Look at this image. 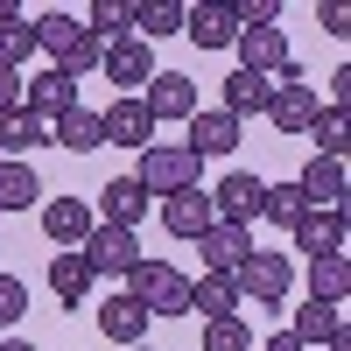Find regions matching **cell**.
I'll use <instances>...</instances> for the list:
<instances>
[{
    "instance_id": "cell-1",
    "label": "cell",
    "mask_w": 351,
    "mask_h": 351,
    "mask_svg": "<svg viewBox=\"0 0 351 351\" xmlns=\"http://www.w3.org/2000/svg\"><path fill=\"white\" fill-rule=\"evenodd\" d=\"M197 176H204V162L183 148V141H148V148H141L134 183L148 190V197H183V190H197Z\"/></svg>"
},
{
    "instance_id": "cell-5",
    "label": "cell",
    "mask_w": 351,
    "mask_h": 351,
    "mask_svg": "<svg viewBox=\"0 0 351 351\" xmlns=\"http://www.w3.org/2000/svg\"><path fill=\"white\" fill-rule=\"evenodd\" d=\"M99 71H106V84H120V99H141L148 77H155V49L141 43V36H120V43H106Z\"/></svg>"
},
{
    "instance_id": "cell-6",
    "label": "cell",
    "mask_w": 351,
    "mask_h": 351,
    "mask_svg": "<svg viewBox=\"0 0 351 351\" xmlns=\"http://www.w3.org/2000/svg\"><path fill=\"white\" fill-rule=\"evenodd\" d=\"M77 253H84V267H92V274H120V281L148 260V253H141V239H134V232H120V225H92V239H84Z\"/></svg>"
},
{
    "instance_id": "cell-44",
    "label": "cell",
    "mask_w": 351,
    "mask_h": 351,
    "mask_svg": "<svg viewBox=\"0 0 351 351\" xmlns=\"http://www.w3.org/2000/svg\"><path fill=\"white\" fill-rule=\"evenodd\" d=\"M0 351H36V344H21V337H0Z\"/></svg>"
},
{
    "instance_id": "cell-35",
    "label": "cell",
    "mask_w": 351,
    "mask_h": 351,
    "mask_svg": "<svg viewBox=\"0 0 351 351\" xmlns=\"http://www.w3.org/2000/svg\"><path fill=\"white\" fill-rule=\"evenodd\" d=\"M309 141H316V155H324V162H344V148H351V141H344V112H316V127H309Z\"/></svg>"
},
{
    "instance_id": "cell-39",
    "label": "cell",
    "mask_w": 351,
    "mask_h": 351,
    "mask_svg": "<svg viewBox=\"0 0 351 351\" xmlns=\"http://www.w3.org/2000/svg\"><path fill=\"white\" fill-rule=\"evenodd\" d=\"M316 21H324V36H351V14L337 8V0H324V8H316Z\"/></svg>"
},
{
    "instance_id": "cell-16",
    "label": "cell",
    "mask_w": 351,
    "mask_h": 351,
    "mask_svg": "<svg viewBox=\"0 0 351 351\" xmlns=\"http://www.w3.org/2000/svg\"><path fill=\"white\" fill-rule=\"evenodd\" d=\"M148 324H155V316L141 309V302L127 295V288H120V295H106V302H99V337H112V344H127V351H134L141 337H148Z\"/></svg>"
},
{
    "instance_id": "cell-11",
    "label": "cell",
    "mask_w": 351,
    "mask_h": 351,
    "mask_svg": "<svg viewBox=\"0 0 351 351\" xmlns=\"http://www.w3.org/2000/svg\"><path fill=\"white\" fill-rule=\"evenodd\" d=\"M21 106H28V112H36V120H43V127H49V120H64V112L77 106V77L49 64L43 77H28V84H21Z\"/></svg>"
},
{
    "instance_id": "cell-31",
    "label": "cell",
    "mask_w": 351,
    "mask_h": 351,
    "mask_svg": "<svg viewBox=\"0 0 351 351\" xmlns=\"http://www.w3.org/2000/svg\"><path fill=\"white\" fill-rule=\"evenodd\" d=\"M134 36H141V43L183 36V8H176V0H141V8H134Z\"/></svg>"
},
{
    "instance_id": "cell-22",
    "label": "cell",
    "mask_w": 351,
    "mask_h": 351,
    "mask_svg": "<svg viewBox=\"0 0 351 351\" xmlns=\"http://www.w3.org/2000/svg\"><path fill=\"white\" fill-rule=\"evenodd\" d=\"M197 246H204V260H211V274H239V260L253 253V225H211Z\"/></svg>"
},
{
    "instance_id": "cell-20",
    "label": "cell",
    "mask_w": 351,
    "mask_h": 351,
    "mask_svg": "<svg viewBox=\"0 0 351 351\" xmlns=\"http://www.w3.org/2000/svg\"><path fill=\"white\" fill-rule=\"evenodd\" d=\"M92 288H99V274L84 267V253H49V295L64 302V309L92 302Z\"/></svg>"
},
{
    "instance_id": "cell-18",
    "label": "cell",
    "mask_w": 351,
    "mask_h": 351,
    "mask_svg": "<svg viewBox=\"0 0 351 351\" xmlns=\"http://www.w3.org/2000/svg\"><path fill=\"white\" fill-rule=\"evenodd\" d=\"M288 232H295V253H309V260L344 253V211H302Z\"/></svg>"
},
{
    "instance_id": "cell-3",
    "label": "cell",
    "mask_w": 351,
    "mask_h": 351,
    "mask_svg": "<svg viewBox=\"0 0 351 351\" xmlns=\"http://www.w3.org/2000/svg\"><path fill=\"white\" fill-rule=\"evenodd\" d=\"M316 112H324V92L316 84H302V71H295V56L274 71V99H267V120L281 127V134H309L316 127Z\"/></svg>"
},
{
    "instance_id": "cell-41",
    "label": "cell",
    "mask_w": 351,
    "mask_h": 351,
    "mask_svg": "<svg viewBox=\"0 0 351 351\" xmlns=\"http://www.w3.org/2000/svg\"><path fill=\"white\" fill-rule=\"evenodd\" d=\"M344 99H351V71H330V112H344Z\"/></svg>"
},
{
    "instance_id": "cell-2",
    "label": "cell",
    "mask_w": 351,
    "mask_h": 351,
    "mask_svg": "<svg viewBox=\"0 0 351 351\" xmlns=\"http://www.w3.org/2000/svg\"><path fill=\"white\" fill-rule=\"evenodd\" d=\"M127 295L148 316H190V274L169 267V260H141V267L127 274Z\"/></svg>"
},
{
    "instance_id": "cell-8",
    "label": "cell",
    "mask_w": 351,
    "mask_h": 351,
    "mask_svg": "<svg viewBox=\"0 0 351 351\" xmlns=\"http://www.w3.org/2000/svg\"><path fill=\"white\" fill-rule=\"evenodd\" d=\"M148 211H155V197L141 190L134 176H112V183L99 190V204H92V218H99V225H120V232H134Z\"/></svg>"
},
{
    "instance_id": "cell-32",
    "label": "cell",
    "mask_w": 351,
    "mask_h": 351,
    "mask_svg": "<svg viewBox=\"0 0 351 351\" xmlns=\"http://www.w3.org/2000/svg\"><path fill=\"white\" fill-rule=\"evenodd\" d=\"M302 211H309V204H302L295 183H267V190H260V218H267V225H295Z\"/></svg>"
},
{
    "instance_id": "cell-17",
    "label": "cell",
    "mask_w": 351,
    "mask_h": 351,
    "mask_svg": "<svg viewBox=\"0 0 351 351\" xmlns=\"http://www.w3.org/2000/svg\"><path fill=\"white\" fill-rule=\"evenodd\" d=\"M239 71H253V77H274L281 64H288V36L281 28H239Z\"/></svg>"
},
{
    "instance_id": "cell-29",
    "label": "cell",
    "mask_w": 351,
    "mask_h": 351,
    "mask_svg": "<svg viewBox=\"0 0 351 351\" xmlns=\"http://www.w3.org/2000/svg\"><path fill=\"white\" fill-rule=\"evenodd\" d=\"M84 36H92L99 49L134 36V0H92V14H84Z\"/></svg>"
},
{
    "instance_id": "cell-26",
    "label": "cell",
    "mask_w": 351,
    "mask_h": 351,
    "mask_svg": "<svg viewBox=\"0 0 351 351\" xmlns=\"http://www.w3.org/2000/svg\"><path fill=\"white\" fill-rule=\"evenodd\" d=\"M43 204V176L28 162H0V218L8 211H36Z\"/></svg>"
},
{
    "instance_id": "cell-19",
    "label": "cell",
    "mask_w": 351,
    "mask_h": 351,
    "mask_svg": "<svg viewBox=\"0 0 351 351\" xmlns=\"http://www.w3.org/2000/svg\"><path fill=\"white\" fill-rule=\"evenodd\" d=\"M162 225L176 239H204L218 218H211V190H183V197H162Z\"/></svg>"
},
{
    "instance_id": "cell-40",
    "label": "cell",
    "mask_w": 351,
    "mask_h": 351,
    "mask_svg": "<svg viewBox=\"0 0 351 351\" xmlns=\"http://www.w3.org/2000/svg\"><path fill=\"white\" fill-rule=\"evenodd\" d=\"M21 106V71H0V112Z\"/></svg>"
},
{
    "instance_id": "cell-24",
    "label": "cell",
    "mask_w": 351,
    "mask_h": 351,
    "mask_svg": "<svg viewBox=\"0 0 351 351\" xmlns=\"http://www.w3.org/2000/svg\"><path fill=\"white\" fill-rule=\"evenodd\" d=\"M190 309L204 316V324L239 316V288H232V274H211V267H204V281H190Z\"/></svg>"
},
{
    "instance_id": "cell-7",
    "label": "cell",
    "mask_w": 351,
    "mask_h": 351,
    "mask_svg": "<svg viewBox=\"0 0 351 351\" xmlns=\"http://www.w3.org/2000/svg\"><path fill=\"white\" fill-rule=\"evenodd\" d=\"M92 204L84 197H43V239L56 246V253H77L84 239H92Z\"/></svg>"
},
{
    "instance_id": "cell-27",
    "label": "cell",
    "mask_w": 351,
    "mask_h": 351,
    "mask_svg": "<svg viewBox=\"0 0 351 351\" xmlns=\"http://www.w3.org/2000/svg\"><path fill=\"white\" fill-rule=\"evenodd\" d=\"M337 330H344V309H330V302H302V309H295V324H288V337H295L302 351L330 344Z\"/></svg>"
},
{
    "instance_id": "cell-34",
    "label": "cell",
    "mask_w": 351,
    "mask_h": 351,
    "mask_svg": "<svg viewBox=\"0 0 351 351\" xmlns=\"http://www.w3.org/2000/svg\"><path fill=\"white\" fill-rule=\"evenodd\" d=\"M28 56H36V28H28V14L21 21H0V71H21Z\"/></svg>"
},
{
    "instance_id": "cell-21",
    "label": "cell",
    "mask_w": 351,
    "mask_h": 351,
    "mask_svg": "<svg viewBox=\"0 0 351 351\" xmlns=\"http://www.w3.org/2000/svg\"><path fill=\"white\" fill-rule=\"evenodd\" d=\"M274 99V77H253V71H232L225 92H218V112H232V120H253V112H267Z\"/></svg>"
},
{
    "instance_id": "cell-23",
    "label": "cell",
    "mask_w": 351,
    "mask_h": 351,
    "mask_svg": "<svg viewBox=\"0 0 351 351\" xmlns=\"http://www.w3.org/2000/svg\"><path fill=\"white\" fill-rule=\"evenodd\" d=\"M49 141H56V148H71V155H92V148H106L99 112H92V106H71L64 120H49Z\"/></svg>"
},
{
    "instance_id": "cell-14",
    "label": "cell",
    "mask_w": 351,
    "mask_h": 351,
    "mask_svg": "<svg viewBox=\"0 0 351 351\" xmlns=\"http://www.w3.org/2000/svg\"><path fill=\"white\" fill-rule=\"evenodd\" d=\"M183 127H190V141H183V148H190L197 162H204V155H232V148H239V120H232V112H218V106H211V112L197 106Z\"/></svg>"
},
{
    "instance_id": "cell-36",
    "label": "cell",
    "mask_w": 351,
    "mask_h": 351,
    "mask_svg": "<svg viewBox=\"0 0 351 351\" xmlns=\"http://www.w3.org/2000/svg\"><path fill=\"white\" fill-rule=\"evenodd\" d=\"M21 316H28V281L0 274V330H8V324H21Z\"/></svg>"
},
{
    "instance_id": "cell-25",
    "label": "cell",
    "mask_w": 351,
    "mask_h": 351,
    "mask_svg": "<svg viewBox=\"0 0 351 351\" xmlns=\"http://www.w3.org/2000/svg\"><path fill=\"white\" fill-rule=\"evenodd\" d=\"M344 295H351V260H344V253L309 260V302H330V309H344Z\"/></svg>"
},
{
    "instance_id": "cell-43",
    "label": "cell",
    "mask_w": 351,
    "mask_h": 351,
    "mask_svg": "<svg viewBox=\"0 0 351 351\" xmlns=\"http://www.w3.org/2000/svg\"><path fill=\"white\" fill-rule=\"evenodd\" d=\"M0 21H21V8H14V0H0Z\"/></svg>"
},
{
    "instance_id": "cell-42",
    "label": "cell",
    "mask_w": 351,
    "mask_h": 351,
    "mask_svg": "<svg viewBox=\"0 0 351 351\" xmlns=\"http://www.w3.org/2000/svg\"><path fill=\"white\" fill-rule=\"evenodd\" d=\"M267 351H302V344H295V337H288V330H281V337H267Z\"/></svg>"
},
{
    "instance_id": "cell-33",
    "label": "cell",
    "mask_w": 351,
    "mask_h": 351,
    "mask_svg": "<svg viewBox=\"0 0 351 351\" xmlns=\"http://www.w3.org/2000/svg\"><path fill=\"white\" fill-rule=\"evenodd\" d=\"M204 351H260V344L246 316H218V324H204Z\"/></svg>"
},
{
    "instance_id": "cell-9",
    "label": "cell",
    "mask_w": 351,
    "mask_h": 351,
    "mask_svg": "<svg viewBox=\"0 0 351 351\" xmlns=\"http://www.w3.org/2000/svg\"><path fill=\"white\" fill-rule=\"evenodd\" d=\"M141 106H148L155 127H162V120H190V112H197V77H183V71H155L148 92H141Z\"/></svg>"
},
{
    "instance_id": "cell-38",
    "label": "cell",
    "mask_w": 351,
    "mask_h": 351,
    "mask_svg": "<svg viewBox=\"0 0 351 351\" xmlns=\"http://www.w3.org/2000/svg\"><path fill=\"white\" fill-rule=\"evenodd\" d=\"M232 21H239V28H274V21H281V0H239Z\"/></svg>"
},
{
    "instance_id": "cell-12",
    "label": "cell",
    "mask_w": 351,
    "mask_h": 351,
    "mask_svg": "<svg viewBox=\"0 0 351 351\" xmlns=\"http://www.w3.org/2000/svg\"><path fill=\"white\" fill-rule=\"evenodd\" d=\"M260 190H267V183H260V176L232 169L225 183L211 190V218H218V225H253V218H260Z\"/></svg>"
},
{
    "instance_id": "cell-4",
    "label": "cell",
    "mask_w": 351,
    "mask_h": 351,
    "mask_svg": "<svg viewBox=\"0 0 351 351\" xmlns=\"http://www.w3.org/2000/svg\"><path fill=\"white\" fill-rule=\"evenodd\" d=\"M232 288H239V302H267V309H281L288 288H295V260L253 246V253L239 260V274H232Z\"/></svg>"
},
{
    "instance_id": "cell-13",
    "label": "cell",
    "mask_w": 351,
    "mask_h": 351,
    "mask_svg": "<svg viewBox=\"0 0 351 351\" xmlns=\"http://www.w3.org/2000/svg\"><path fill=\"white\" fill-rule=\"evenodd\" d=\"M295 190H302V204H309V211H344V197H351V183H344V162L309 155V162H302V176H295Z\"/></svg>"
},
{
    "instance_id": "cell-37",
    "label": "cell",
    "mask_w": 351,
    "mask_h": 351,
    "mask_svg": "<svg viewBox=\"0 0 351 351\" xmlns=\"http://www.w3.org/2000/svg\"><path fill=\"white\" fill-rule=\"evenodd\" d=\"M99 56H106V49H99L92 36H77V43H71L64 56H56V71H71V77H84V71H99Z\"/></svg>"
},
{
    "instance_id": "cell-30",
    "label": "cell",
    "mask_w": 351,
    "mask_h": 351,
    "mask_svg": "<svg viewBox=\"0 0 351 351\" xmlns=\"http://www.w3.org/2000/svg\"><path fill=\"white\" fill-rule=\"evenodd\" d=\"M28 28H36V49H49V56H64V49L84 36V21H77V14H64V8H43V14H28Z\"/></svg>"
},
{
    "instance_id": "cell-28",
    "label": "cell",
    "mask_w": 351,
    "mask_h": 351,
    "mask_svg": "<svg viewBox=\"0 0 351 351\" xmlns=\"http://www.w3.org/2000/svg\"><path fill=\"white\" fill-rule=\"evenodd\" d=\"M36 141H49V127L36 120L28 106H14V112H0V162H21Z\"/></svg>"
},
{
    "instance_id": "cell-15",
    "label": "cell",
    "mask_w": 351,
    "mask_h": 351,
    "mask_svg": "<svg viewBox=\"0 0 351 351\" xmlns=\"http://www.w3.org/2000/svg\"><path fill=\"white\" fill-rule=\"evenodd\" d=\"M183 36L197 49H232V43H239V21H232L225 0H204V8H183Z\"/></svg>"
},
{
    "instance_id": "cell-10",
    "label": "cell",
    "mask_w": 351,
    "mask_h": 351,
    "mask_svg": "<svg viewBox=\"0 0 351 351\" xmlns=\"http://www.w3.org/2000/svg\"><path fill=\"white\" fill-rule=\"evenodd\" d=\"M99 134H106V148H148V141H155V120H148V106H141V99H112L106 112H99Z\"/></svg>"
}]
</instances>
